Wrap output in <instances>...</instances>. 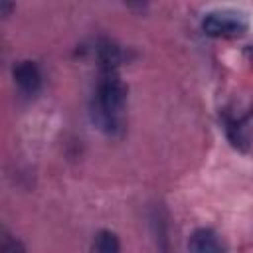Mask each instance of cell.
<instances>
[{
	"label": "cell",
	"instance_id": "6da1fadb",
	"mask_svg": "<svg viewBox=\"0 0 253 253\" xmlns=\"http://www.w3.org/2000/svg\"><path fill=\"white\" fill-rule=\"evenodd\" d=\"M126 101V85L119 77V69H99V81L91 115L95 125L107 134L123 130V107Z\"/></svg>",
	"mask_w": 253,
	"mask_h": 253
},
{
	"label": "cell",
	"instance_id": "7a4b0ae2",
	"mask_svg": "<svg viewBox=\"0 0 253 253\" xmlns=\"http://www.w3.org/2000/svg\"><path fill=\"white\" fill-rule=\"evenodd\" d=\"M202 30L211 38H237L245 34L247 20L239 12L221 10V12H210L202 20Z\"/></svg>",
	"mask_w": 253,
	"mask_h": 253
},
{
	"label": "cell",
	"instance_id": "3957f363",
	"mask_svg": "<svg viewBox=\"0 0 253 253\" xmlns=\"http://www.w3.org/2000/svg\"><path fill=\"white\" fill-rule=\"evenodd\" d=\"M188 247H190V253H227L219 237L208 227L196 229L190 237Z\"/></svg>",
	"mask_w": 253,
	"mask_h": 253
},
{
	"label": "cell",
	"instance_id": "277c9868",
	"mask_svg": "<svg viewBox=\"0 0 253 253\" xmlns=\"http://www.w3.org/2000/svg\"><path fill=\"white\" fill-rule=\"evenodd\" d=\"M14 81L16 85L24 91V93H36L40 89V83H42V75H40V69L34 61H20L14 71Z\"/></svg>",
	"mask_w": 253,
	"mask_h": 253
},
{
	"label": "cell",
	"instance_id": "5b68a950",
	"mask_svg": "<svg viewBox=\"0 0 253 253\" xmlns=\"http://www.w3.org/2000/svg\"><path fill=\"white\" fill-rule=\"evenodd\" d=\"M121 251V241L117 233L103 229L97 233L95 243H93V253H119Z\"/></svg>",
	"mask_w": 253,
	"mask_h": 253
},
{
	"label": "cell",
	"instance_id": "8992f818",
	"mask_svg": "<svg viewBox=\"0 0 253 253\" xmlns=\"http://www.w3.org/2000/svg\"><path fill=\"white\" fill-rule=\"evenodd\" d=\"M152 223H154V235L162 251H168V231H166V213L156 208L152 213Z\"/></svg>",
	"mask_w": 253,
	"mask_h": 253
},
{
	"label": "cell",
	"instance_id": "52a82bcc",
	"mask_svg": "<svg viewBox=\"0 0 253 253\" xmlns=\"http://www.w3.org/2000/svg\"><path fill=\"white\" fill-rule=\"evenodd\" d=\"M2 253H26L22 241H18L16 237H10V235H4L2 239Z\"/></svg>",
	"mask_w": 253,
	"mask_h": 253
},
{
	"label": "cell",
	"instance_id": "ba28073f",
	"mask_svg": "<svg viewBox=\"0 0 253 253\" xmlns=\"http://www.w3.org/2000/svg\"><path fill=\"white\" fill-rule=\"evenodd\" d=\"M12 8H14V6H12V4H8V2H2V4H0V10H2V14H4V16H8V12H10Z\"/></svg>",
	"mask_w": 253,
	"mask_h": 253
}]
</instances>
